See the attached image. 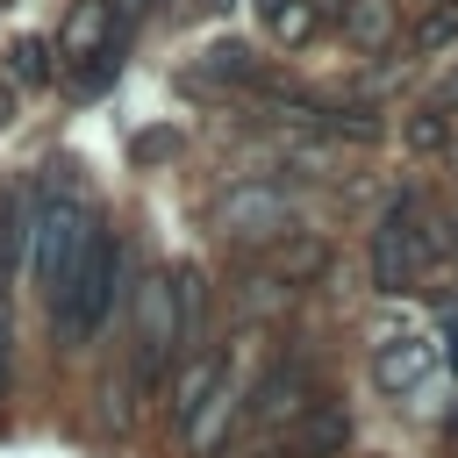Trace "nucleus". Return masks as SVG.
Wrapping results in <instances>:
<instances>
[{
	"mask_svg": "<svg viewBox=\"0 0 458 458\" xmlns=\"http://www.w3.org/2000/svg\"><path fill=\"white\" fill-rule=\"evenodd\" d=\"M122 272H129V243L100 222V236L86 243V258H79V265H72V279H64V301L50 308V322H57V336H64V344H86V336L114 315Z\"/></svg>",
	"mask_w": 458,
	"mask_h": 458,
	"instance_id": "1",
	"label": "nucleus"
},
{
	"mask_svg": "<svg viewBox=\"0 0 458 458\" xmlns=\"http://www.w3.org/2000/svg\"><path fill=\"white\" fill-rule=\"evenodd\" d=\"M93 236H100L93 200H43V208H29V272H36V293L50 308L64 301V279L86 258Z\"/></svg>",
	"mask_w": 458,
	"mask_h": 458,
	"instance_id": "2",
	"label": "nucleus"
},
{
	"mask_svg": "<svg viewBox=\"0 0 458 458\" xmlns=\"http://www.w3.org/2000/svg\"><path fill=\"white\" fill-rule=\"evenodd\" d=\"M429 258H437L429 208H422L415 193H401V200L379 215V229H372V286H379V293H408V286L429 272Z\"/></svg>",
	"mask_w": 458,
	"mask_h": 458,
	"instance_id": "3",
	"label": "nucleus"
},
{
	"mask_svg": "<svg viewBox=\"0 0 458 458\" xmlns=\"http://www.w3.org/2000/svg\"><path fill=\"white\" fill-rule=\"evenodd\" d=\"M215 236H222V243H243V250H265V243L301 236V208H293L279 186L250 179V186H229V200L215 208Z\"/></svg>",
	"mask_w": 458,
	"mask_h": 458,
	"instance_id": "4",
	"label": "nucleus"
},
{
	"mask_svg": "<svg viewBox=\"0 0 458 458\" xmlns=\"http://www.w3.org/2000/svg\"><path fill=\"white\" fill-rule=\"evenodd\" d=\"M179 358V315H172V272H150L136 286V386H157V372Z\"/></svg>",
	"mask_w": 458,
	"mask_h": 458,
	"instance_id": "5",
	"label": "nucleus"
},
{
	"mask_svg": "<svg viewBox=\"0 0 458 458\" xmlns=\"http://www.w3.org/2000/svg\"><path fill=\"white\" fill-rule=\"evenodd\" d=\"M351 444V408L344 401H308L293 422H279V458H344Z\"/></svg>",
	"mask_w": 458,
	"mask_h": 458,
	"instance_id": "6",
	"label": "nucleus"
},
{
	"mask_svg": "<svg viewBox=\"0 0 458 458\" xmlns=\"http://www.w3.org/2000/svg\"><path fill=\"white\" fill-rule=\"evenodd\" d=\"M372 379H379L386 394L422 386V379H429V336H422L415 322H386L379 344H372Z\"/></svg>",
	"mask_w": 458,
	"mask_h": 458,
	"instance_id": "7",
	"label": "nucleus"
},
{
	"mask_svg": "<svg viewBox=\"0 0 458 458\" xmlns=\"http://www.w3.org/2000/svg\"><path fill=\"white\" fill-rule=\"evenodd\" d=\"M107 43H122V36H114V0H79V7L64 14V29H57V64L100 57Z\"/></svg>",
	"mask_w": 458,
	"mask_h": 458,
	"instance_id": "8",
	"label": "nucleus"
},
{
	"mask_svg": "<svg viewBox=\"0 0 458 458\" xmlns=\"http://www.w3.org/2000/svg\"><path fill=\"white\" fill-rule=\"evenodd\" d=\"M229 379V358L222 351H193V358H179V372H172V422L186 429L200 408H208V394Z\"/></svg>",
	"mask_w": 458,
	"mask_h": 458,
	"instance_id": "9",
	"label": "nucleus"
},
{
	"mask_svg": "<svg viewBox=\"0 0 458 458\" xmlns=\"http://www.w3.org/2000/svg\"><path fill=\"white\" fill-rule=\"evenodd\" d=\"M322 265H329V243H315V236H286V243H272V279L286 286V293H301V286H315L322 279Z\"/></svg>",
	"mask_w": 458,
	"mask_h": 458,
	"instance_id": "10",
	"label": "nucleus"
},
{
	"mask_svg": "<svg viewBox=\"0 0 458 458\" xmlns=\"http://www.w3.org/2000/svg\"><path fill=\"white\" fill-rule=\"evenodd\" d=\"M315 21H322L315 0H258V29H265L272 43H286V50H301V43L315 36Z\"/></svg>",
	"mask_w": 458,
	"mask_h": 458,
	"instance_id": "11",
	"label": "nucleus"
},
{
	"mask_svg": "<svg viewBox=\"0 0 458 458\" xmlns=\"http://www.w3.org/2000/svg\"><path fill=\"white\" fill-rule=\"evenodd\" d=\"M344 36L358 50H386L394 43V0H344Z\"/></svg>",
	"mask_w": 458,
	"mask_h": 458,
	"instance_id": "12",
	"label": "nucleus"
},
{
	"mask_svg": "<svg viewBox=\"0 0 458 458\" xmlns=\"http://www.w3.org/2000/svg\"><path fill=\"white\" fill-rule=\"evenodd\" d=\"M401 143H408L415 157H437V150H451V114H444V107H415V114L401 122Z\"/></svg>",
	"mask_w": 458,
	"mask_h": 458,
	"instance_id": "13",
	"label": "nucleus"
},
{
	"mask_svg": "<svg viewBox=\"0 0 458 458\" xmlns=\"http://www.w3.org/2000/svg\"><path fill=\"white\" fill-rule=\"evenodd\" d=\"M315 122H322L329 136H351V143H379V136H386V122H379L372 107H315Z\"/></svg>",
	"mask_w": 458,
	"mask_h": 458,
	"instance_id": "14",
	"label": "nucleus"
},
{
	"mask_svg": "<svg viewBox=\"0 0 458 458\" xmlns=\"http://www.w3.org/2000/svg\"><path fill=\"white\" fill-rule=\"evenodd\" d=\"M208 72L236 79V86H258V50L250 43H208Z\"/></svg>",
	"mask_w": 458,
	"mask_h": 458,
	"instance_id": "15",
	"label": "nucleus"
},
{
	"mask_svg": "<svg viewBox=\"0 0 458 458\" xmlns=\"http://www.w3.org/2000/svg\"><path fill=\"white\" fill-rule=\"evenodd\" d=\"M14 79H21V86H43V79H50V43H43V36H21V43H14Z\"/></svg>",
	"mask_w": 458,
	"mask_h": 458,
	"instance_id": "16",
	"label": "nucleus"
},
{
	"mask_svg": "<svg viewBox=\"0 0 458 458\" xmlns=\"http://www.w3.org/2000/svg\"><path fill=\"white\" fill-rule=\"evenodd\" d=\"M458 36V7H437L422 29H415V50H437V43H451Z\"/></svg>",
	"mask_w": 458,
	"mask_h": 458,
	"instance_id": "17",
	"label": "nucleus"
},
{
	"mask_svg": "<svg viewBox=\"0 0 458 458\" xmlns=\"http://www.w3.org/2000/svg\"><path fill=\"white\" fill-rule=\"evenodd\" d=\"M165 150H179V136L172 129H150V136H136V157L150 165V157H165Z\"/></svg>",
	"mask_w": 458,
	"mask_h": 458,
	"instance_id": "18",
	"label": "nucleus"
},
{
	"mask_svg": "<svg viewBox=\"0 0 458 458\" xmlns=\"http://www.w3.org/2000/svg\"><path fill=\"white\" fill-rule=\"evenodd\" d=\"M0 394H7V308H0Z\"/></svg>",
	"mask_w": 458,
	"mask_h": 458,
	"instance_id": "19",
	"label": "nucleus"
},
{
	"mask_svg": "<svg viewBox=\"0 0 458 458\" xmlns=\"http://www.w3.org/2000/svg\"><path fill=\"white\" fill-rule=\"evenodd\" d=\"M7 114H14V86H0V122H7Z\"/></svg>",
	"mask_w": 458,
	"mask_h": 458,
	"instance_id": "20",
	"label": "nucleus"
},
{
	"mask_svg": "<svg viewBox=\"0 0 458 458\" xmlns=\"http://www.w3.org/2000/svg\"><path fill=\"white\" fill-rule=\"evenodd\" d=\"M215 7H229V0H215Z\"/></svg>",
	"mask_w": 458,
	"mask_h": 458,
	"instance_id": "21",
	"label": "nucleus"
},
{
	"mask_svg": "<svg viewBox=\"0 0 458 458\" xmlns=\"http://www.w3.org/2000/svg\"><path fill=\"white\" fill-rule=\"evenodd\" d=\"M0 7H7V0H0Z\"/></svg>",
	"mask_w": 458,
	"mask_h": 458,
	"instance_id": "22",
	"label": "nucleus"
}]
</instances>
